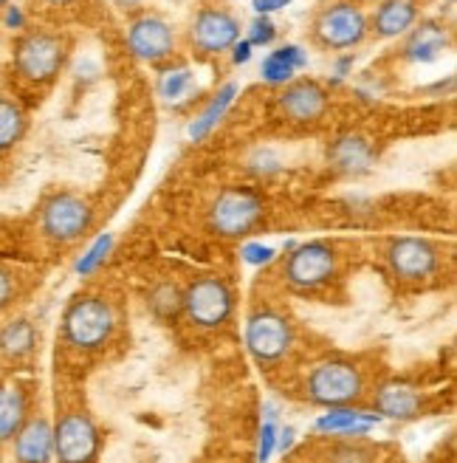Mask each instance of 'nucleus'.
<instances>
[{
  "mask_svg": "<svg viewBox=\"0 0 457 463\" xmlns=\"http://www.w3.org/2000/svg\"><path fill=\"white\" fill-rule=\"evenodd\" d=\"M294 347V326L285 314L257 308L246 319V351L260 367L280 364Z\"/></svg>",
  "mask_w": 457,
  "mask_h": 463,
  "instance_id": "1a4fd4ad",
  "label": "nucleus"
},
{
  "mask_svg": "<svg viewBox=\"0 0 457 463\" xmlns=\"http://www.w3.org/2000/svg\"><path fill=\"white\" fill-rule=\"evenodd\" d=\"M418 14H421L418 0H378L373 17H368V26L370 34H376L378 40H393V37H404L413 29L418 23Z\"/></svg>",
  "mask_w": 457,
  "mask_h": 463,
  "instance_id": "f3484780",
  "label": "nucleus"
},
{
  "mask_svg": "<svg viewBox=\"0 0 457 463\" xmlns=\"http://www.w3.org/2000/svg\"><path fill=\"white\" fill-rule=\"evenodd\" d=\"M364 396V373L350 359H325L311 367L305 399L316 407H350Z\"/></svg>",
  "mask_w": 457,
  "mask_h": 463,
  "instance_id": "7ed1b4c3",
  "label": "nucleus"
},
{
  "mask_svg": "<svg viewBox=\"0 0 457 463\" xmlns=\"http://www.w3.org/2000/svg\"><path fill=\"white\" fill-rule=\"evenodd\" d=\"M328 158L333 161L336 170L348 173V175H361V173H368L373 167L376 150L364 136L348 133V136H339L336 142L331 145Z\"/></svg>",
  "mask_w": 457,
  "mask_h": 463,
  "instance_id": "412c9836",
  "label": "nucleus"
},
{
  "mask_svg": "<svg viewBox=\"0 0 457 463\" xmlns=\"http://www.w3.org/2000/svg\"><path fill=\"white\" fill-rule=\"evenodd\" d=\"M294 0H251V6H255V12L257 14H274V12H280V9H285V6H291Z\"/></svg>",
  "mask_w": 457,
  "mask_h": 463,
  "instance_id": "c9c22d12",
  "label": "nucleus"
},
{
  "mask_svg": "<svg viewBox=\"0 0 457 463\" xmlns=\"http://www.w3.org/2000/svg\"><path fill=\"white\" fill-rule=\"evenodd\" d=\"M353 62H356L353 54H341V57H336V62H333V85L345 82V80L353 74Z\"/></svg>",
  "mask_w": 457,
  "mask_h": 463,
  "instance_id": "f704fd0d",
  "label": "nucleus"
},
{
  "mask_svg": "<svg viewBox=\"0 0 457 463\" xmlns=\"http://www.w3.org/2000/svg\"><path fill=\"white\" fill-rule=\"evenodd\" d=\"M29 419V399L20 387L0 384V444L12 441Z\"/></svg>",
  "mask_w": 457,
  "mask_h": 463,
  "instance_id": "b1692460",
  "label": "nucleus"
},
{
  "mask_svg": "<svg viewBox=\"0 0 457 463\" xmlns=\"http://www.w3.org/2000/svg\"><path fill=\"white\" fill-rule=\"evenodd\" d=\"M9 4H12V0H0V9H6Z\"/></svg>",
  "mask_w": 457,
  "mask_h": 463,
  "instance_id": "79ce46f5",
  "label": "nucleus"
},
{
  "mask_svg": "<svg viewBox=\"0 0 457 463\" xmlns=\"http://www.w3.org/2000/svg\"><path fill=\"white\" fill-rule=\"evenodd\" d=\"M4 26L9 32H23V29H26V12H23L17 4H9L4 9Z\"/></svg>",
  "mask_w": 457,
  "mask_h": 463,
  "instance_id": "473e14b6",
  "label": "nucleus"
},
{
  "mask_svg": "<svg viewBox=\"0 0 457 463\" xmlns=\"http://www.w3.org/2000/svg\"><path fill=\"white\" fill-rule=\"evenodd\" d=\"M125 40H127L130 54L150 62V65L167 62L175 54V32H173V26L164 17L150 14V12L135 14L127 23Z\"/></svg>",
  "mask_w": 457,
  "mask_h": 463,
  "instance_id": "f8f14e48",
  "label": "nucleus"
},
{
  "mask_svg": "<svg viewBox=\"0 0 457 463\" xmlns=\"http://www.w3.org/2000/svg\"><path fill=\"white\" fill-rule=\"evenodd\" d=\"M240 258H243V263H248V266L263 269V266H268V263L277 260V249L268 246V243H260V241H248V243L240 246Z\"/></svg>",
  "mask_w": 457,
  "mask_h": 463,
  "instance_id": "c756f323",
  "label": "nucleus"
},
{
  "mask_svg": "<svg viewBox=\"0 0 457 463\" xmlns=\"http://www.w3.org/2000/svg\"><path fill=\"white\" fill-rule=\"evenodd\" d=\"M305 68H308V52L296 43H285L263 57L260 77L268 85H288L296 80V74L305 71Z\"/></svg>",
  "mask_w": 457,
  "mask_h": 463,
  "instance_id": "aec40b11",
  "label": "nucleus"
},
{
  "mask_svg": "<svg viewBox=\"0 0 457 463\" xmlns=\"http://www.w3.org/2000/svg\"><path fill=\"white\" fill-rule=\"evenodd\" d=\"M12 299H14V277H12V271L0 266V311H4Z\"/></svg>",
  "mask_w": 457,
  "mask_h": 463,
  "instance_id": "72a5a7b5",
  "label": "nucleus"
},
{
  "mask_svg": "<svg viewBox=\"0 0 457 463\" xmlns=\"http://www.w3.org/2000/svg\"><path fill=\"white\" fill-rule=\"evenodd\" d=\"M238 82H226L223 88H218V94L203 105V110L195 116V119L190 122L187 128V136L192 138V142H201V138H207L220 122H223V116L228 113V108L235 105L238 99Z\"/></svg>",
  "mask_w": 457,
  "mask_h": 463,
  "instance_id": "4be33fe9",
  "label": "nucleus"
},
{
  "mask_svg": "<svg viewBox=\"0 0 457 463\" xmlns=\"http://www.w3.org/2000/svg\"><path fill=\"white\" fill-rule=\"evenodd\" d=\"M113 243H117V241H113L110 232H105V235H99L94 243H90V246L85 249V254H79V260H77L74 271H77L79 277H90L94 271H99V269L105 266V260L110 258Z\"/></svg>",
  "mask_w": 457,
  "mask_h": 463,
  "instance_id": "cd10ccee",
  "label": "nucleus"
},
{
  "mask_svg": "<svg viewBox=\"0 0 457 463\" xmlns=\"http://www.w3.org/2000/svg\"><path fill=\"white\" fill-rule=\"evenodd\" d=\"M266 215V201L251 187H226L210 206V229L220 238L238 241L251 235Z\"/></svg>",
  "mask_w": 457,
  "mask_h": 463,
  "instance_id": "39448f33",
  "label": "nucleus"
},
{
  "mask_svg": "<svg viewBox=\"0 0 457 463\" xmlns=\"http://www.w3.org/2000/svg\"><path fill=\"white\" fill-rule=\"evenodd\" d=\"M339 271L336 246L328 241H308L291 246L288 258L283 260V280L294 291H316L328 286Z\"/></svg>",
  "mask_w": 457,
  "mask_h": 463,
  "instance_id": "423d86ee",
  "label": "nucleus"
},
{
  "mask_svg": "<svg viewBox=\"0 0 457 463\" xmlns=\"http://www.w3.org/2000/svg\"><path fill=\"white\" fill-rule=\"evenodd\" d=\"M34 345H37V328H34V322L26 317L12 319L0 328V354L12 362L32 356Z\"/></svg>",
  "mask_w": 457,
  "mask_h": 463,
  "instance_id": "a878e982",
  "label": "nucleus"
},
{
  "mask_svg": "<svg viewBox=\"0 0 457 463\" xmlns=\"http://www.w3.org/2000/svg\"><path fill=\"white\" fill-rule=\"evenodd\" d=\"M277 432H280L277 410H274V404H266V415H263V424H260V441H257V460L260 463H268L271 455L277 452Z\"/></svg>",
  "mask_w": 457,
  "mask_h": 463,
  "instance_id": "c85d7f7f",
  "label": "nucleus"
},
{
  "mask_svg": "<svg viewBox=\"0 0 457 463\" xmlns=\"http://www.w3.org/2000/svg\"><path fill=\"white\" fill-rule=\"evenodd\" d=\"M449 29L438 20H424L406 32L404 57L413 62H435L449 49Z\"/></svg>",
  "mask_w": 457,
  "mask_h": 463,
  "instance_id": "a211bd4d",
  "label": "nucleus"
},
{
  "mask_svg": "<svg viewBox=\"0 0 457 463\" xmlns=\"http://www.w3.org/2000/svg\"><path fill=\"white\" fill-rule=\"evenodd\" d=\"M102 447L99 430L88 412H65L54 427V458L60 463H94Z\"/></svg>",
  "mask_w": 457,
  "mask_h": 463,
  "instance_id": "9d476101",
  "label": "nucleus"
},
{
  "mask_svg": "<svg viewBox=\"0 0 457 463\" xmlns=\"http://www.w3.org/2000/svg\"><path fill=\"white\" fill-rule=\"evenodd\" d=\"M62 339L74 351L90 354L105 347L117 331V314L110 303L97 294H79L62 311Z\"/></svg>",
  "mask_w": 457,
  "mask_h": 463,
  "instance_id": "f03ea898",
  "label": "nucleus"
},
{
  "mask_svg": "<svg viewBox=\"0 0 457 463\" xmlns=\"http://www.w3.org/2000/svg\"><path fill=\"white\" fill-rule=\"evenodd\" d=\"M190 40L201 54H226L240 40V23L226 9H201L192 20Z\"/></svg>",
  "mask_w": 457,
  "mask_h": 463,
  "instance_id": "ddd939ff",
  "label": "nucleus"
},
{
  "mask_svg": "<svg viewBox=\"0 0 457 463\" xmlns=\"http://www.w3.org/2000/svg\"><path fill=\"white\" fill-rule=\"evenodd\" d=\"M228 52H232V62L235 65H246L251 60V54H255V45H251L248 40H238Z\"/></svg>",
  "mask_w": 457,
  "mask_h": 463,
  "instance_id": "e433bc0d",
  "label": "nucleus"
},
{
  "mask_svg": "<svg viewBox=\"0 0 457 463\" xmlns=\"http://www.w3.org/2000/svg\"><path fill=\"white\" fill-rule=\"evenodd\" d=\"M68 60V40L57 32H23L12 49V68L26 85H51Z\"/></svg>",
  "mask_w": 457,
  "mask_h": 463,
  "instance_id": "f257e3e1",
  "label": "nucleus"
},
{
  "mask_svg": "<svg viewBox=\"0 0 457 463\" xmlns=\"http://www.w3.org/2000/svg\"><path fill=\"white\" fill-rule=\"evenodd\" d=\"M277 108L288 122H296V125L319 122L328 113V90L316 80H294L283 85V94L277 97Z\"/></svg>",
  "mask_w": 457,
  "mask_h": 463,
  "instance_id": "4468645a",
  "label": "nucleus"
},
{
  "mask_svg": "<svg viewBox=\"0 0 457 463\" xmlns=\"http://www.w3.org/2000/svg\"><path fill=\"white\" fill-rule=\"evenodd\" d=\"M90 226H94V206L77 193H54L40 206V232L51 243H77Z\"/></svg>",
  "mask_w": 457,
  "mask_h": 463,
  "instance_id": "0eeeda50",
  "label": "nucleus"
},
{
  "mask_svg": "<svg viewBox=\"0 0 457 463\" xmlns=\"http://www.w3.org/2000/svg\"><path fill=\"white\" fill-rule=\"evenodd\" d=\"M195 88H198L195 71L187 62H173L158 71V97H162L167 105H181V102L192 99Z\"/></svg>",
  "mask_w": 457,
  "mask_h": 463,
  "instance_id": "5701e85b",
  "label": "nucleus"
},
{
  "mask_svg": "<svg viewBox=\"0 0 457 463\" xmlns=\"http://www.w3.org/2000/svg\"><path fill=\"white\" fill-rule=\"evenodd\" d=\"M368 14L353 0H336L313 17V40L328 52H350L368 40Z\"/></svg>",
  "mask_w": 457,
  "mask_h": 463,
  "instance_id": "6e6552de",
  "label": "nucleus"
},
{
  "mask_svg": "<svg viewBox=\"0 0 457 463\" xmlns=\"http://www.w3.org/2000/svg\"><path fill=\"white\" fill-rule=\"evenodd\" d=\"M181 314L201 331L223 328L235 314V291L215 274H203L181 291Z\"/></svg>",
  "mask_w": 457,
  "mask_h": 463,
  "instance_id": "20e7f679",
  "label": "nucleus"
},
{
  "mask_svg": "<svg viewBox=\"0 0 457 463\" xmlns=\"http://www.w3.org/2000/svg\"><path fill=\"white\" fill-rule=\"evenodd\" d=\"M14 441V460L17 463H51L54 460V427L49 419H26L17 430Z\"/></svg>",
  "mask_w": 457,
  "mask_h": 463,
  "instance_id": "dca6fc26",
  "label": "nucleus"
},
{
  "mask_svg": "<svg viewBox=\"0 0 457 463\" xmlns=\"http://www.w3.org/2000/svg\"><path fill=\"white\" fill-rule=\"evenodd\" d=\"M353 4H378V0H353Z\"/></svg>",
  "mask_w": 457,
  "mask_h": 463,
  "instance_id": "a19ab883",
  "label": "nucleus"
},
{
  "mask_svg": "<svg viewBox=\"0 0 457 463\" xmlns=\"http://www.w3.org/2000/svg\"><path fill=\"white\" fill-rule=\"evenodd\" d=\"M294 441H296V430L294 427H280V432H277V449L288 452L294 447Z\"/></svg>",
  "mask_w": 457,
  "mask_h": 463,
  "instance_id": "4c0bfd02",
  "label": "nucleus"
},
{
  "mask_svg": "<svg viewBox=\"0 0 457 463\" xmlns=\"http://www.w3.org/2000/svg\"><path fill=\"white\" fill-rule=\"evenodd\" d=\"M147 308L158 322H173L181 314V288L175 283H155L147 294Z\"/></svg>",
  "mask_w": 457,
  "mask_h": 463,
  "instance_id": "bb28decb",
  "label": "nucleus"
},
{
  "mask_svg": "<svg viewBox=\"0 0 457 463\" xmlns=\"http://www.w3.org/2000/svg\"><path fill=\"white\" fill-rule=\"evenodd\" d=\"M45 6H54V9H65V6H74L77 0H42Z\"/></svg>",
  "mask_w": 457,
  "mask_h": 463,
  "instance_id": "ea45409f",
  "label": "nucleus"
},
{
  "mask_svg": "<svg viewBox=\"0 0 457 463\" xmlns=\"http://www.w3.org/2000/svg\"><path fill=\"white\" fill-rule=\"evenodd\" d=\"M387 266L404 283L429 280L441 269V249L426 238H396L387 246Z\"/></svg>",
  "mask_w": 457,
  "mask_h": 463,
  "instance_id": "9b49d317",
  "label": "nucleus"
},
{
  "mask_svg": "<svg viewBox=\"0 0 457 463\" xmlns=\"http://www.w3.org/2000/svg\"><path fill=\"white\" fill-rule=\"evenodd\" d=\"M246 40L255 45V49H257V45H263V49H266V45H271L274 40H277V26H274V20L268 14H257L255 20L248 23V37Z\"/></svg>",
  "mask_w": 457,
  "mask_h": 463,
  "instance_id": "7c9ffc66",
  "label": "nucleus"
},
{
  "mask_svg": "<svg viewBox=\"0 0 457 463\" xmlns=\"http://www.w3.org/2000/svg\"><path fill=\"white\" fill-rule=\"evenodd\" d=\"M117 4V9H122V12H139L147 0H113Z\"/></svg>",
  "mask_w": 457,
  "mask_h": 463,
  "instance_id": "58836bf2",
  "label": "nucleus"
},
{
  "mask_svg": "<svg viewBox=\"0 0 457 463\" xmlns=\"http://www.w3.org/2000/svg\"><path fill=\"white\" fill-rule=\"evenodd\" d=\"M29 130V113L14 97L0 94V156L14 150Z\"/></svg>",
  "mask_w": 457,
  "mask_h": 463,
  "instance_id": "393cba45",
  "label": "nucleus"
},
{
  "mask_svg": "<svg viewBox=\"0 0 457 463\" xmlns=\"http://www.w3.org/2000/svg\"><path fill=\"white\" fill-rule=\"evenodd\" d=\"M373 407L381 419L415 421L424 412V392L404 379H390V382L378 384L376 396H373Z\"/></svg>",
  "mask_w": 457,
  "mask_h": 463,
  "instance_id": "2eb2a0df",
  "label": "nucleus"
},
{
  "mask_svg": "<svg viewBox=\"0 0 457 463\" xmlns=\"http://www.w3.org/2000/svg\"><path fill=\"white\" fill-rule=\"evenodd\" d=\"M283 161L274 150H257L255 156L248 158V170L257 173V175H271V173H280Z\"/></svg>",
  "mask_w": 457,
  "mask_h": 463,
  "instance_id": "2f4dec72",
  "label": "nucleus"
},
{
  "mask_svg": "<svg viewBox=\"0 0 457 463\" xmlns=\"http://www.w3.org/2000/svg\"><path fill=\"white\" fill-rule=\"evenodd\" d=\"M381 424L378 412H364V410H353L350 407H331L328 412H322L316 419V430L322 435H345V438H361L370 430H376Z\"/></svg>",
  "mask_w": 457,
  "mask_h": 463,
  "instance_id": "6ab92c4d",
  "label": "nucleus"
}]
</instances>
